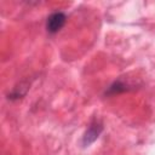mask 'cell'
Returning <instances> with one entry per match:
<instances>
[{
  "mask_svg": "<svg viewBox=\"0 0 155 155\" xmlns=\"http://www.w3.org/2000/svg\"><path fill=\"white\" fill-rule=\"evenodd\" d=\"M67 22V16L64 12L62 11H57V12H53L51 13L48 17H47V21H46V29L48 33L51 34H54V33H58L65 24Z\"/></svg>",
  "mask_w": 155,
  "mask_h": 155,
  "instance_id": "cell-2",
  "label": "cell"
},
{
  "mask_svg": "<svg viewBox=\"0 0 155 155\" xmlns=\"http://www.w3.org/2000/svg\"><path fill=\"white\" fill-rule=\"evenodd\" d=\"M28 88H29V85H28V84H25V85L21 84L19 86H16V87L12 90V92L8 94V99H11V101H17V99L24 97L25 93H27V91H28Z\"/></svg>",
  "mask_w": 155,
  "mask_h": 155,
  "instance_id": "cell-4",
  "label": "cell"
},
{
  "mask_svg": "<svg viewBox=\"0 0 155 155\" xmlns=\"http://www.w3.org/2000/svg\"><path fill=\"white\" fill-rule=\"evenodd\" d=\"M103 128H104V127H103L102 121L94 119V120L88 125L87 130L85 131V133H84V136H82V145L86 148V147H90L92 143H94V142L99 138L101 133L103 132Z\"/></svg>",
  "mask_w": 155,
  "mask_h": 155,
  "instance_id": "cell-1",
  "label": "cell"
},
{
  "mask_svg": "<svg viewBox=\"0 0 155 155\" xmlns=\"http://www.w3.org/2000/svg\"><path fill=\"white\" fill-rule=\"evenodd\" d=\"M130 90V86L124 82L122 80H116L114 81L109 87L108 90L105 91V96H114V94H119V93H122V92H126Z\"/></svg>",
  "mask_w": 155,
  "mask_h": 155,
  "instance_id": "cell-3",
  "label": "cell"
}]
</instances>
